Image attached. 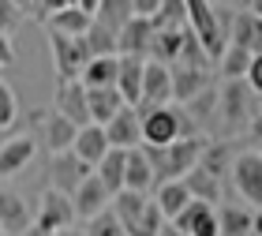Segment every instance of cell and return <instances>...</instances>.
I'll use <instances>...</instances> for the list:
<instances>
[{"label": "cell", "instance_id": "6da1fadb", "mask_svg": "<svg viewBox=\"0 0 262 236\" xmlns=\"http://www.w3.org/2000/svg\"><path fill=\"white\" fill-rule=\"evenodd\" d=\"M202 146H206L202 135H180V139H172L169 146H146V154L154 161V173H158V184L161 180H176V176H187L199 165Z\"/></svg>", "mask_w": 262, "mask_h": 236}, {"label": "cell", "instance_id": "7a4b0ae2", "mask_svg": "<svg viewBox=\"0 0 262 236\" xmlns=\"http://www.w3.org/2000/svg\"><path fill=\"white\" fill-rule=\"evenodd\" d=\"M184 4H187V30L199 38V45L206 49L210 60H217L225 53V45H229V30H225L213 0H184Z\"/></svg>", "mask_w": 262, "mask_h": 236}, {"label": "cell", "instance_id": "3957f363", "mask_svg": "<svg viewBox=\"0 0 262 236\" xmlns=\"http://www.w3.org/2000/svg\"><path fill=\"white\" fill-rule=\"evenodd\" d=\"M217 113L229 132H247V124H251V116L258 113L255 109V90L247 87V79H229V87L225 94L217 98Z\"/></svg>", "mask_w": 262, "mask_h": 236}, {"label": "cell", "instance_id": "277c9868", "mask_svg": "<svg viewBox=\"0 0 262 236\" xmlns=\"http://www.w3.org/2000/svg\"><path fill=\"white\" fill-rule=\"evenodd\" d=\"M229 176H232L236 195H240L247 206L262 210V150H244V154H236Z\"/></svg>", "mask_w": 262, "mask_h": 236}, {"label": "cell", "instance_id": "5b68a950", "mask_svg": "<svg viewBox=\"0 0 262 236\" xmlns=\"http://www.w3.org/2000/svg\"><path fill=\"white\" fill-rule=\"evenodd\" d=\"M49 49H53V68L60 79H79L82 68L90 60V49L82 38H68V34L49 30Z\"/></svg>", "mask_w": 262, "mask_h": 236}, {"label": "cell", "instance_id": "8992f818", "mask_svg": "<svg viewBox=\"0 0 262 236\" xmlns=\"http://www.w3.org/2000/svg\"><path fill=\"white\" fill-rule=\"evenodd\" d=\"M172 101V64L146 56L142 68V98L135 109H154V105H169Z\"/></svg>", "mask_w": 262, "mask_h": 236}, {"label": "cell", "instance_id": "52a82bcc", "mask_svg": "<svg viewBox=\"0 0 262 236\" xmlns=\"http://www.w3.org/2000/svg\"><path fill=\"white\" fill-rule=\"evenodd\" d=\"M90 173L94 169L75 154V150H60V154L49 158V187H56V191H64V195H71Z\"/></svg>", "mask_w": 262, "mask_h": 236}, {"label": "cell", "instance_id": "ba28073f", "mask_svg": "<svg viewBox=\"0 0 262 236\" xmlns=\"http://www.w3.org/2000/svg\"><path fill=\"white\" fill-rule=\"evenodd\" d=\"M34 221H38L41 229H49V232H60L68 225H75V203H71V195L56 191V187H45Z\"/></svg>", "mask_w": 262, "mask_h": 236}, {"label": "cell", "instance_id": "9c48e42d", "mask_svg": "<svg viewBox=\"0 0 262 236\" xmlns=\"http://www.w3.org/2000/svg\"><path fill=\"white\" fill-rule=\"evenodd\" d=\"M187 236H221L217 225V203H206V199H191L180 214L172 218Z\"/></svg>", "mask_w": 262, "mask_h": 236}, {"label": "cell", "instance_id": "30bf717a", "mask_svg": "<svg viewBox=\"0 0 262 236\" xmlns=\"http://www.w3.org/2000/svg\"><path fill=\"white\" fill-rule=\"evenodd\" d=\"M71 203H75V218H82V221H90L94 214H101V210H109V203H113V191L105 187L98 176H86L75 191H71Z\"/></svg>", "mask_w": 262, "mask_h": 236}, {"label": "cell", "instance_id": "8fae6325", "mask_svg": "<svg viewBox=\"0 0 262 236\" xmlns=\"http://www.w3.org/2000/svg\"><path fill=\"white\" fill-rule=\"evenodd\" d=\"M101 127H105V135H109V146L131 150V146L142 143V113L135 109V105H124V109L116 113L109 124H101Z\"/></svg>", "mask_w": 262, "mask_h": 236}, {"label": "cell", "instance_id": "7c38bea8", "mask_svg": "<svg viewBox=\"0 0 262 236\" xmlns=\"http://www.w3.org/2000/svg\"><path fill=\"white\" fill-rule=\"evenodd\" d=\"M56 113H64L68 120H75L79 127L90 124V105H86L82 79H60L56 82Z\"/></svg>", "mask_w": 262, "mask_h": 236}, {"label": "cell", "instance_id": "4fadbf2b", "mask_svg": "<svg viewBox=\"0 0 262 236\" xmlns=\"http://www.w3.org/2000/svg\"><path fill=\"white\" fill-rule=\"evenodd\" d=\"M124 187H131V191H154L158 187V173H154V161L146 154V146H131L127 150V165H124Z\"/></svg>", "mask_w": 262, "mask_h": 236}, {"label": "cell", "instance_id": "5bb4252c", "mask_svg": "<svg viewBox=\"0 0 262 236\" xmlns=\"http://www.w3.org/2000/svg\"><path fill=\"white\" fill-rule=\"evenodd\" d=\"M150 38H154V23L142 15H131L120 30H116V53H131V56H146L150 53Z\"/></svg>", "mask_w": 262, "mask_h": 236}, {"label": "cell", "instance_id": "9a60e30c", "mask_svg": "<svg viewBox=\"0 0 262 236\" xmlns=\"http://www.w3.org/2000/svg\"><path fill=\"white\" fill-rule=\"evenodd\" d=\"M34 154H38V143H34V135H15V139H8V143L0 146V176H15V173H23V169L34 161Z\"/></svg>", "mask_w": 262, "mask_h": 236}, {"label": "cell", "instance_id": "2e32d148", "mask_svg": "<svg viewBox=\"0 0 262 236\" xmlns=\"http://www.w3.org/2000/svg\"><path fill=\"white\" fill-rule=\"evenodd\" d=\"M71 150H75V154L82 158L94 169V165H98L105 154H109V135H105V127L101 124H82L79 132H75V143H71Z\"/></svg>", "mask_w": 262, "mask_h": 236}, {"label": "cell", "instance_id": "e0dca14e", "mask_svg": "<svg viewBox=\"0 0 262 236\" xmlns=\"http://www.w3.org/2000/svg\"><path fill=\"white\" fill-rule=\"evenodd\" d=\"M30 221H34V214L27 206V199L8 191V187H0V229H4L8 236H19Z\"/></svg>", "mask_w": 262, "mask_h": 236}, {"label": "cell", "instance_id": "ac0fdd59", "mask_svg": "<svg viewBox=\"0 0 262 236\" xmlns=\"http://www.w3.org/2000/svg\"><path fill=\"white\" fill-rule=\"evenodd\" d=\"M229 41L236 45H244L247 53H262V15H255L251 8H244V11H236L232 23H229Z\"/></svg>", "mask_w": 262, "mask_h": 236}, {"label": "cell", "instance_id": "d6986e66", "mask_svg": "<svg viewBox=\"0 0 262 236\" xmlns=\"http://www.w3.org/2000/svg\"><path fill=\"white\" fill-rule=\"evenodd\" d=\"M142 68H146V56H131L120 53V72H116V90L124 94L127 105H139L142 98Z\"/></svg>", "mask_w": 262, "mask_h": 236}, {"label": "cell", "instance_id": "ffe728a7", "mask_svg": "<svg viewBox=\"0 0 262 236\" xmlns=\"http://www.w3.org/2000/svg\"><path fill=\"white\" fill-rule=\"evenodd\" d=\"M86 105H90V120L94 124H109L127 101H124V94L116 87H86Z\"/></svg>", "mask_w": 262, "mask_h": 236}, {"label": "cell", "instance_id": "44dd1931", "mask_svg": "<svg viewBox=\"0 0 262 236\" xmlns=\"http://www.w3.org/2000/svg\"><path fill=\"white\" fill-rule=\"evenodd\" d=\"M206 90V68H191V64H172V101L187 105L195 94Z\"/></svg>", "mask_w": 262, "mask_h": 236}, {"label": "cell", "instance_id": "7402d4cb", "mask_svg": "<svg viewBox=\"0 0 262 236\" xmlns=\"http://www.w3.org/2000/svg\"><path fill=\"white\" fill-rule=\"evenodd\" d=\"M154 203H158V206H161V214L172 221L187 203H191V187H187L184 176H176V180H161L158 187H154Z\"/></svg>", "mask_w": 262, "mask_h": 236}, {"label": "cell", "instance_id": "603a6c76", "mask_svg": "<svg viewBox=\"0 0 262 236\" xmlns=\"http://www.w3.org/2000/svg\"><path fill=\"white\" fill-rule=\"evenodd\" d=\"M90 23H94V15L86 8L68 4V8H60V11H53V15H49V30L68 34V38H82V34L90 30Z\"/></svg>", "mask_w": 262, "mask_h": 236}, {"label": "cell", "instance_id": "cb8c5ba5", "mask_svg": "<svg viewBox=\"0 0 262 236\" xmlns=\"http://www.w3.org/2000/svg\"><path fill=\"white\" fill-rule=\"evenodd\" d=\"M116 72H120V53L90 56L79 79H82V87H116Z\"/></svg>", "mask_w": 262, "mask_h": 236}, {"label": "cell", "instance_id": "d4e9b609", "mask_svg": "<svg viewBox=\"0 0 262 236\" xmlns=\"http://www.w3.org/2000/svg\"><path fill=\"white\" fill-rule=\"evenodd\" d=\"M75 132L79 124L68 120L64 113H49V120H45V146H49V154H60V150H71V143H75Z\"/></svg>", "mask_w": 262, "mask_h": 236}, {"label": "cell", "instance_id": "484cf974", "mask_svg": "<svg viewBox=\"0 0 262 236\" xmlns=\"http://www.w3.org/2000/svg\"><path fill=\"white\" fill-rule=\"evenodd\" d=\"M124 165H127V150L124 146H109V154L94 165V176H98V180L116 195L124 187Z\"/></svg>", "mask_w": 262, "mask_h": 236}, {"label": "cell", "instance_id": "4316f807", "mask_svg": "<svg viewBox=\"0 0 262 236\" xmlns=\"http://www.w3.org/2000/svg\"><path fill=\"white\" fill-rule=\"evenodd\" d=\"M184 38H187V27H180V30H158V27H154L146 56L165 60V64H176V60H180V49H184Z\"/></svg>", "mask_w": 262, "mask_h": 236}, {"label": "cell", "instance_id": "83f0119b", "mask_svg": "<svg viewBox=\"0 0 262 236\" xmlns=\"http://www.w3.org/2000/svg\"><path fill=\"white\" fill-rule=\"evenodd\" d=\"M146 203H150V195H146V191H131V187H120V191L113 195V203H109V206H113V214L120 218V221H124V229H127L131 221H135L142 210H146Z\"/></svg>", "mask_w": 262, "mask_h": 236}, {"label": "cell", "instance_id": "f1b7e54d", "mask_svg": "<svg viewBox=\"0 0 262 236\" xmlns=\"http://www.w3.org/2000/svg\"><path fill=\"white\" fill-rule=\"evenodd\" d=\"M217 225H221V236H251L255 214L247 206H221L217 210Z\"/></svg>", "mask_w": 262, "mask_h": 236}, {"label": "cell", "instance_id": "f546056e", "mask_svg": "<svg viewBox=\"0 0 262 236\" xmlns=\"http://www.w3.org/2000/svg\"><path fill=\"white\" fill-rule=\"evenodd\" d=\"M251 56H255V53H247L244 45L229 41V45H225V53L217 56L221 75H225V79H244V75H247V68H251Z\"/></svg>", "mask_w": 262, "mask_h": 236}, {"label": "cell", "instance_id": "4dcf8cb0", "mask_svg": "<svg viewBox=\"0 0 262 236\" xmlns=\"http://www.w3.org/2000/svg\"><path fill=\"white\" fill-rule=\"evenodd\" d=\"M199 169H206L210 176L225 180V173L232 169V158H229V143H206L202 146V158H199Z\"/></svg>", "mask_w": 262, "mask_h": 236}, {"label": "cell", "instance_id": "1f68e13d", "mask_svg": "<svg viewBox=\"0 0 262 236\" xmlns=\"http://www.w3.org/2000/svg\"><path fill=\"white\" fill-rule=\"evenodd\" d=\"M184 180H187V187H191V199H206V203H217V199H221V184L225 180L210 176L206 169H199V165L184 176Z\"/></svg>", "mask_w": 262, "mask_h": 236}, {"label": "cell", "instance_id": "d6a6232c", "mask_svg": "<svg viewBox=\"0 0 262 236\" xmlns=\"http://www.w3.org/2000/svg\"><path fill=\"white\" fill-rule=\"evenodd\" d=\"M82 41H86L90 56H109V53H116V30L105 27V23H98V19H94L90 30L82 34Z\"/></svg>", "mask_w": 262, "mask_h": 236}, {"label": "cell", "instance_id": "836d02e7", "mask_svg": "<svg viewBox=\"0 0 262 236\" xmlns=\"http://www.w3.org/2000/svg\"><path fill=\"white\" fill-rule=\"evenodd\" d=\"M165 221H169V218L161 214V206L154 203V195H150L146 210H142V214H139V218H135V221H131V225H127V236H158Z\"/></svg>", "mask_w": 262, "mask_h": 236}, {"label": "cell", "instance_id": "e575fe53", "mask_svg": "<svg viewBox=\"0 0 262 236\" xmlns=\"http://www.w3.org/2000/svg\"><path fill=\"white\" fill-rule=\"evenodd\" d=\"M131 15H135V11H131V0H101V4L94 8V19L105 23V27H113V30H120Z\"/></svg>", "mask_w": 262, "mask_h": 236}, {"label": "cell", "instance_id": "d590c367", "mask_svg": "<svg viewBox=\"0 0 262 236\" xmlns=\"http://www.w3.org/2000/svg\"><path fill=\"white\" fill-rule=\"evenodd\" d=\"M150 23L158 30H180V27H187V4L184 0H161L158 15H154Z\"/></svg>", "mask_w": 262, "mask_h": 236}, {"label": "cell", "instance_id": "8d00e7d4", "mask_svg": "<svg viewBox=\"0 0 262 236\" xmlns=\"http://www.w3.org/2000/svg\"><path fill=\"white\" fill-rule=\"evenodd\" d=\"M86 236H127V229H124V221L116 218L113 206H109V210H101V214H94L86 221Z\"/></svg>", "mask_w": 262, "mask_h": 236}, {"label": "cell", "instance_id": "74e56055", "mask_svg": "<svg viewBox=\"0 0 262 236\" xmlns=\"http://www.w3.org/2000/svg\"><path fill=\"white\" fill-rule=\"evenodd\" d=\"M19 116V101H15V90L0 79V127H11Z\"/></svg>", "mask_w": 262, "mask_h": 236}, {"label": "cell", "instance_id": "f35d334b", "mask_svg": "<svg viewBox=\"0 0 262 236\" xmlns=\"http://www.w3.org/2000/svg\"><path fill=\"white\" fill-rule=\"evenodd\" d=\"M19 19H23V8L15 4V0H0V30L11 34L19 27Z\"/></svg>", "mask_w": 262, "mask_h": 236}, {"label": "cell", "instance_id": "ab89813d", "mask_svg": "<svg viewBox=\"0 0 262 236\" xmlns=\"http://www.w3.org/2000/svg\"><path fill=\"white\" fill-rule=\"evenodd\" d=\"M244 79H247V87H251L255 94H262V53L251 56V68H247V75H244Z\"/></svg>", "mask_w": 262, "mask_h": 236}, {"label": "cell", "instance_id": "60d3db41", "mask_svg": "<svg viewBox=\"0 0 262 236\" xmlns=\"http://www.w3.org/2000/svg\"><path fill=\"white\" fill-rule=\"evenodd\" d=\"M158 8H161V0H131V11L142 19H154L158 15Z\"/></svg>", "mask_w": 262, "mask_h": 236}, {"label": "cell", "instance_id": "b9f144b4", "mask_svg": "<svg viewBox=\"0 0 262 236\" xmlns=\"http://www.w3.org/2000/svg\"><path fill=\"white\" fill-rule=\"evenodd\" d=\"M11 60H15V49H11V38L4 30H0V68H8Z\"/></svg>", "mask_w": 262, "mask_h": 236}, {"label": "cell", "instance_id": "7bdbcfd3", "mask_svg": "<svg viewBox=\"0 0 262 236\" xmlns=\"http://www.w3.org/2000/svg\"><path fill=\"white\" fill-rule=\"evenodd\" d=\"M45 15H53V11H60V8H68V4H79V0H34Z\"/></svg>", "mask_w": 262, "mask_h": 236}, {"label": "cell", "instance_id": "ee69618b", "mask_svg": "<svg viewBox=\"0 0 262 236\" xmlns=\"http://www.w3.org/2000/svg\"><path fill=\"white\" fill-rule=\"evenodd\" d=\"M247 135H251V139H255V146L262 150V113L251 116V124H247Z\"/></svg>", "mask_w": 262, "mask_h": 236}, {"label": "cell", "instance_id": "f6af8a7d", "mask_svg": "<svg viewBox=\"0 0 262 236\" xmlns=\"http://www.w3.org/2000/svg\"><path fill=\"white\" fill-rule=\"evenodd\" d=\"M19 236H56V232H49V229H41V225H38V221H30V225H27V229H23Z\"/></svg>", "mask_w": 262, "mask_h": 236}, {"label": "cell", "instance_id": "bcb514c9", "mask_svg": "<svg viewBox=\"0 0 262 236\" xmlns=\"http://www.w3.org/2000/svg\"><path fill=\"white\" fill-rule=\"evenodd\" d=\"M158 236H187V232H184L180 225H176V221H165V225H161V232H158Z\"/></svg>", "mask_w": 262, "mask_h": 236}, {"label": "cell", "instance_id": "7dc6e473", "mask_svg": "<svg viewBox=\"0 0 262 236\" xmlns=\"http://www.w3.org/2000/svg\"><path fill=\"white\" fill-rule=\"evenodd\" d=\"M251 236H262V210H255V225H251Z\"/></svg>", "mask_w": 262, "mask_h": 236}, {"label": "cell", "instance_id": "c3c4849f", "mask_svg": "<svg viewBox=\"0 0 262 236\" xmlns=\"http://www.w3.org/2000/svg\"><path fill=\"white\" fill-rule=\"evenodd\" d=\"M56 236H86V232H79L75 225H68V229H60V232H56Z\"/></svg>", "mask_w": 262, "mask_h": 236}, {"label": "cell", "instance_id": "681fc988", "mask_svg": "<svg viewBox=\"0 0 262 236\" xmlns=\"http://www.w3.org/2000/svg\"><path fill=\"white\" fill-rule=\"evenodd\" d=\"M98 4H101V0H79V8H86L90 15H94V8H98Z\"/></svg>", "mask_w": 262, "mask_h": 236}, {"label": "cell", "instance_id": "f907efd6", "mask_svg": "<svg viewBox=\"0 0 262 236\" xmlns=\"http://www.w3.org/2000/svg\"><path fill=\"white\" fill-rule=\"evenodd\" d=\"M15 4H19V8H23V11H27V8H30V4H34V0H15Z\"/></svg>", "mask_w": 262, "mask_h": 236}, {"label": "cell", "instance_id": "816d5d0a", "mask_svg": "<svg viewBox=\"0 0 262 236\" xmlns=\"http://www.w3.org/2000/svg\"><path fill=\"white\" fill-rule=\"evenodd\" d=\"M255 109L262 113V94H255Z\"/></svg>", "mask_w": 262, "mask_h": 236}, {"label": "cell", "instance_id": "f5cc1de1", "mask_svg": "<svg viewBox=\"0 0 262 236\" xmlns=\"http://www.w3.org/2000/svg\"><path fill=\"white\" fill-rule=\"evenodd\" d=\"M0 236H8V232H4V229H0Z\"/></svg>", "mask_w": 262, "mask_h": 236}]
</instances>
